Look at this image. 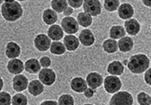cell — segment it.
<instances>
[{"label":"cell","mask_w":151,"mask_h":105,"mask_svg":"<svg viewBox=\"0 0 151 105\" xmlns=\"http://www.w3.org/2000/svg\"><path fill=\"white\" fill-rule=\"evenodd\" d=\"M39 63H40V65L42 67H43V68H47V67H49L51 65V60H50V58L48 57H42V58H41Z\"/></svg>","instance_id":"e575fe53"},{"label":"cell","mask_w":151,"mask_h":105,"mask_svg":"<svg viewBox=\"0 0 151 105\" xmlns=\"http://www.w3.org/2000/svg\"><path fill=\"white\" fill-rule=\"evenodd\" d=\"M134 46V42L129 36H123L117 43V47L122 52H129Z\"/></svg>","instance_id":"ffe728a7"},{"label":"cell","mask_w":151,"mask_h":105,"mask_svg":"<svg viewBox=\"0 0 151 105\" xmlns=\"http://www.w3.org/2000/svg\"><path fill=\"white\" fill-rule=\"evenodd\" d=\"M24 70L30 74H36L41 70V65L39 61L35 58L29 59L24 63Z\"/></svg>","instance_id":"7402d4cb"},{"label":"cell","mask_w":151,"mask_h":105,"mask_svg":"<svg viewBox=\"0 0 151 105\" xmlns=\"http://www.w3.org/2000/svg\"><path fill=\"white\" fill-rule=\"evenodd\" d=\"M3 87H4V81H3V79L1 78V77H0V91H1V90L3 89Z\"/></svg>","instance_id":"60d3db41"},{"label":"cell","mask_w":151,"mask_h":105,"mask_svg":"<svg viewBox=\"0 0 151 105\" xmlns=\"http://www.w3.org/2000/svg\"><path fill=\"white\" fill-rule=\"evenodd\" d=\"M142 3L147 7H150L151 6V0H142Z\"/></svg>","instance_id":"ab89813d"},{"label":"cell","mask_w":151,"mask_h":105,"mask_svg":"<svg viewBox=\"0 0 151 105\" xmlns=\"http://www.w3.org/2000/svg\"><path fill=\"white\" fill-rule=\"evenodd\" d=\"M125 30L121 25H114L110 30V36L111 39H119L123 36H125Z\"/></svg>","instance_id":"d4e9b609"},{"label":"cell","mask_w":151,"mask_h":105,"mask_svg":"<svg viewBox=\"0 0 151 105\" xmlns=\"http://www.w3.org/2000/svg\"><path fill=\"white\" fill-rule=\"evenodd\" d=\"M110 105H133L132 95L127 91H117L111 98Z\"/></svg>","instance_id":"3957f363"},{"label":"cell","mask_w":151,"mask_h":105,"mask_svg":"<svg viewBox=\"0 0 151 105\" xmlns=\"http://www.w3.org/2000/svg\"><path fill=\"white\" fill-rule=\"evenodd\" d=\"M104 5L107 12H112L117 10L120 4L119 0H104Z\"/></svg>","instance_id":"f1b7e54d"},{"label":"cell","mask_w":151,"mask_h":105,"mask_svg":"<svg viewBox=\"0 0 151 105\" xmlns=\"http://www.w3.org/2000/svg\"><path fill=\"white\" fill-rule=\"evenodd\" d=\"M82 5L84 12L88 13L92 17L100 15L102 11V5L99 0H84Z\"/></svg>","instance_id":"277c9868"},{"label":"cell","mask_w":151,"mask_h":105,"mask_svg":"<svg viewBox=\"0 0 151 105\" xmlns=\"http://www.w3.org/2000/svg\"><path fill=\"white\" fill-rule=\"evenodd\" d=\"M70 86H71V89L77 93L84 92L85 90L87 88V84H86V80H84L82 77H80L73 78L70 82Z\"/></svg>","instance_id":"e0dca14e"},{"label":"cell","mask_w":151,"mask_h":105,"mask_svg":"<svg viewBox=\"0 0 151 105\" xmlns=\"http://www.w3.org/2000/svg\"><path fill=\"white\" fill-rule=\"evenodd\" d=\"M103 49L105 52L109 54H112L117 51L118 47H117V42L114 39H107L103 43Z\"/></svg>","instance_id":"4316f807"},{"label":"cell","mask_w":151,"mask_h":105,"mask_svg":"<svg viewBox=\"0 0 151 105\" xmlns=\"http://www.w3.org/2000/svg\"><path fill=\"white\" fill-rule=\"evenodd\" d=\"M4 2H14V1H16V0H4Z\"/></svg>","instance_id":"7bdbcfd3"},{"label":"cell","mask_w":151,"mask_h":105,"mask_svg":"<svg viewBox=\"0 0 151 105\" xmlns=\"http://www.w3.org/2000/svg\"><path fill=\"white\" fill-rule=\"evenodd\" d=\"M84 105H93V104H84Z\"/></svg>","instance_id":"bcb514c9"},{"label":"cell","mask_w":151,"mask_h":105,"mask_svg":"<svg viewBox=\"0 0 151 105\" xmlns=\"http://www.w3.org/2000/svg\"><path fill=\"white\" fill-rule=\"evenodd\" d=\"M145 72H146V73H145V75H144V80H145L146 83H148L149 85H150L151 84V79H150L151 70H150V69L149 68V69L146 70Z\"/></svg>","instance_id":"8d00e7d4"},{"label":"cell","mask_w":151,"mask_h":105,"mask_svg":"<svg viewBox=\"0 0 151 105\" xmlns=\"http://www.w3.org/2000/svg\"><path fill=\"white\" fill-rule=\"evenodd\" d=\"M77 22L82 27H88L93 23V18L86 12H81L77 17Z\"/></svg>","instance_id":"cb8c5ba5"},{"label":"cell","mask_w":151,"mask_h":105,"mask_svg":"<svg viewBox=\"0 0 151 105\" xmlns=\"http://www.w3.org/2000/svg\"><path fill=\"white\" fill-rule=\"evenodd\" d=\"M141 26L139 22L135 18H129L124 23L125 32L130 36H136L139 33Z\"/></svg>","instance_id":"7c38bea8"},{"label":"cell","mask_w":151,"mask_h":105,"mask_svg":"<svg viewBox=\"0 0 151 105\" xmlns=\"http://www.w3.org/2000/svg\"><path fill=\"white\" fill-rule=\"evenodd\" d=\"M124 70V67L119 61H113L111 63H109L107 67V71L109 74L112 76H121L123 75Z\"/></svg>","instance_id":"44dd1931"},{"label":"cell","mask_w":151,"mask_h":105,"mask_svg":"<svg viewBox=\"0 0 151 105\" xmlns=\"http://www.w3.org/2000/svg\"><path fill=\"white\" fill-rule=\"evenodd\" d=\"M20 53H21V48L17 43L9 42L7 44L5 49V54L8 58H17L20 56Z\"/></svg>","instance_id":"5bb4252c"},{"label":"cell","mask_w":151,"mask_h":105,"mask_svg":"<svg viewBox=\"0 0 151 105\" xmlns=\"http://www.w3.org/2000/svg\"><path fill=\"white\" fill-rule=\"evenodd\" d=\"M58 105H74L73 97L71 95H68V94L61 95L59 97Z\"/></svg>","instance_id":"4dcf8cb0"},{"label":"cell","mask_w":151,"mask_h":105,"mask_svg":"<svg viewBox=\"0 0 151 105\" xmlns=\"http://www.w3.org/2000/svg\"><path fill=\"white\" fill-rule=\"evenodd\" d=\"M68 6L67 0H52L51 1V7L53 11L57 13H62L67 7Z\"/></svg>","instance_id":"484cf974"},{"label":"cell","mask_w":151,"mask_h":105,"mask_svg":"<svg viewBox=\"0 0 151 105\" xmlns=\"http://www.w3.org/2000/svg\"><path fill=\"white\" fill-rule=\"evenodd\" d=\"M50 51L54 55H62L66 52V48L61 42L55 41L50 45Z\"/></svg>","instance_id":"83f0119b"},{"label":"cell","mask_w":151,"mask_h":105,"mask_svg":"<svg viewBox=\"0 0 151 105\" xmlns=\"http://www.w3.org/2000/svg\"><path fill=\"white\" fill-rule=\"evenodd\" d=\"M103 77L99 73L97 72H91L87 75L86 82V84L93 90H96L99 87H100L103 83Z\"/></svg>","instance_id":"9c48e42d"},{"label":"cell","mask_w":151,"mask_h":105,"mask_svg":"<svg viewBox=\"0 0 151 105\" xmlns=\"http://www.w3.org/2000/svg\"><path fill=\"white\" fill-rule=\"evenodd\" d=\"M28 84H29V80L23 75L18 74L15 76L13 78V82H12L13 89L17 92H22L28 88Z\"/></svg>","instance_id":"30bf717a"},{"label":"cell","mask_w":151,"mask_h":105,"mask_svg":"<svg viewBox=\"0 0 151 105\" xmlns=\"http://www.w3.org/2000/svg\"><path fill=\"white\" fill-rule=\"evenodd\" d=\"M63 43L66 50L69 51H74L80 46L79 39L73 35H67L66 36H64Z\"/></svg>","instance_id":"2e32d148"},{"label":"cell","mask_w":151,"mask_h":105,"mask_svg":"<svg viewBox=\"0 0 151 105\" xmlns=\"http://www.w3.org/2000/svg\"><path fill=\"white\" fill-rule=\"evenodd\" d=\"M23 8L19 2H4L1 6V14L8 22L17 21L23 16Z\"/></svg>","instance_id":"6da1fadb"},{"label":"cell","mask_w":151,"mask_h":105,"mask_svg":"<svg viewBox=\"0 0 151 105\" xmlns=\"http://www.w3.org/2000/svg\"><path fill=\"white\" fill-rule=\"evenodd\" d=\"M58 19L56 12L51 9H46L42 13V20L47 25H52L56 23Z\"/></svg>","instance_id":"603a6c76"},{"label":"cell","mask_w":151,"mask_h":105,"mask_svg":"<svg viewBox=\"0 0 151 105\" xmlns=\"http://www.w3.org/2000/svg\"><path fill=\"white\" fill-rule=\"evenodd\" d=\"M29 92L33 96H38L44 91L43 84L38 80H32L28 84Z\"/></svg>","instance_id":"d6986e66"},{"label":"cell","mask_w":151,"mask_h":105,"mask_svg":"<svg viewBox=\"0 0 151 105\" xmlns=\"http://www.w3.org/2000/svg\"><path fill=\"white\" fill-rule=\"evenodd\" d=\"M137 102L140 105H150L151 97L145 92H140L137 95Z\"/></svg>","instance_id":"1f68e13d"},{"label":"cell","mask_w":151,"mask_h":105,"mask_svg":"<svg viewBox=\"0 0 151 105\" xmlns=\"http://www.w3.org/2000/svg\"><path fill=\"white\" fill-rule=\"evenodd\" d=\"M118 16L120 18L124 20H128L131 18L134 15V8L132 7L131 4L124 3L118 6Z\"/></svg>","instance_id":"8fae6325"},{"label":"cell","mask_w":151,"mask_h":105,"mask_svg":"<svg viewBox=\"0 0 151 105\" xmlns=\"http://www.w3.org/2000/svg\"><path fill=\"white\" fill-rule=\"evenodd\" d=\"M127 63H128V60H124V62L122 63L123 65H127Z\"/></svg>","instance_id":"b9f144b4"},{"label":"cell","mask_w":151,"mask_h":105,"mask_svg":"<svg viewBox=\"0 0 151 105\" xmlns=\"http://www.w3.org/2000/svg\"><path fill=\"white\" fill-rule=\"evenodd\" d=\"M104 86L106 92L110 94L116 93L122 88V82L116 76H108L105 78Z\"/></svg>","instance_id":"5b68a950"},{"label":"cell","mask_w":151,"mask_h":105,"mask_svg":"<svg viewBox=\"0 0 151 105\" xmlns=\"http://www.w3.org/2000/svg\"><path fill=\"white\" fill-rule=\"evenodd\" d=\"M12 104V96L11 95L5 91L0 92V105Z\"/></svg>","instance_id":"d6a6232c"},{"label":"cell","mask_w":151,"mask_h":105,"mask_svg":"<svg viewBox=\"0 0 151 105\" xmlns=\"http://www.w3.org/2000/svg\"><path fill=\"white\" fill-rule=\"evenodd\" d=\"M19 2H23V1H26V0H18Z\"/></svg>","instance_id":"f6af8a7d"},{"label":"cell","mask_w":151,"mask_h":105,"mask_svg":"<svg viewBox=\"0 0 151 105\" xmlns=\"http://www.w3.org/2000/svg\"><path fill=\"white\" fill-rule=\"evenodd\" d=\"M79 23L77 20L72 17H65L61 20V28L64 32L68 35H73L79 31Z\"/></svg>","instance_id":"8992f818"},{"label":"cell","mask_w":151,"mask_h":105,"mask_svg":"<svg viewBox=\"0 0 151 105\" xmlns=\"http://www.w3.org/2000/svg\"><path fill=\"white\" fill-rule=\"evenodd\" d=\"M38 77L40 82L42 84L47 85V86H50L52 84H54L55 80H56V74L55 72L51 69L48 68H43L42 70L39 71L38 74Z\"/></svg>","instance_id":"52a82bcc"},{"label":"cell","mask_w":151,"mask_h":105,"mask_svg":"<svg viewBox=\"0 0 151 105\" xmlns=\"http://www.w3.org/2000/svg\"><path fill=\"white\" fill-rule=\"evenodd\" d=\"M64 35V31L60 25H51L47 30V36L54 41H59Z\"/></svg>","instance_id":"ac0fdd59"},{"label":"cell","mask_w":151,"mask_h":105,"mask_svg":"<svg viewBox=\"0 0 151 105\" xmlns=\"http://www.w3.org/2000/svg\"><path fill=\"white\" fill-rule=\"evenodd\" d=\"M3 2H4V0H0V4H3Z\"/></svg>","instance_id":"ee69618b"},{"label":"cell","mask_w":151,"mask_h":105,"mask_svg":"<svg viewBox=\"0 0 151 105\" xmlns=\"http://www.w3.org/2000/svg\"><path fill=\"white\" fill-rule=\"evenodd\" d=\"M63 13H64V15H65L66 17H70V15H72V14L73 13V9L69 7V6H68L67 9L63 12Z\"/></svg>","instance_id":"74e56055"},{"label":"cell","mask_w":151,"mask_h":105,"mask_svg":"<svg viewBox=\"0 0 151 105\" xmlns=\"http://www.w3.org/2000/svg\"><path fill=\"white\" fill-rule=\"evenodd\" d=\"M40 105H58V103L55 101H44Z\"/></svg>","instance_id":"f35d334b"},{"label":"cell","mask_w":151,"mask_h":105,"mask_svg":"<svg viewBox=\"0 0 151 105\" xmlns=\"http://www.w3.org/2000/svg\"><path fill=\"white\" fill-rule=\"evenodd\" d=\"M34 44L39 51H47L51 45V39L45 34H39L35 36Z\"/></svg>","instance_id":"ba28073f"},{"label":"cell","mask_w":151,"mask_h":105,"mask_svg":"<svg viewBox=\"0 0 151 105\" xmlns=\"http://www.w3.org/2000/svg\"><path fill=\"white\" fill-rule=\"evenodd\" d=\"M94 90L93 89H91V88H86V90H85V91H84V95H85V96L86 97V98H91V97H93V95H94Z\"/></svg>","instance_id":"d590c367"},{"label":"cell","mask_w":151,"mask_h":105,"mask_svg":"<svg viewBox=\"0 0 151 105\" xmlns=\"http://www.w3.org/2000/svg\"><path fill=\"white\" fill-rule=\"evenodd\" d=\"M79 41L84 46H91L95 42V37L90 30H83L79 36Z\"/></svg>","instance_id":"9a60e30c"},{"label":"cell","mask_w":151,"mask_h":105,"mask_svg":"<svg viewBox=\"0 0 151 105\" xmlns=\"http://www.w3.org/2000/svg\"><path fill=\"white\" fill-rule=\"evenodd\" d=\"M67 1H68V4L69 5V7L78 9L81 7L84 0H67Z\"/></svg>","instance_id":"836d02e7"},{"label":"cell","mask_w":151,"mask_h":105,"mask_svg":"<svg viewBox=\"0 0 151 105\" xmlns=\"http://www.w3.org/2000/svg\"><path fill=\"white\" fill-rule=\"evenodd\" d=\"M150 58L143 54H137L132 56L128 60L127 67L129 70L133 74H141L145 72L150 68Z\"/></svg>","instance_id":"7a4b0ae2"},{"label":"cell","mask_w":151,"mask_h":105,"mask_svg":"<svg viewBox=\"0 0 151 105\" xmlns=\"http://www.w3.org/2000/svg\"><path fill=\"white\" fill-rule=\"evenodd\" d=\"M12 104L13 105H27L28 99L23 94H16L12 98Z\"/></svg>","instance_id":"f546056e"},{"label":"cell","mask_w":151,"mask_h":105,"mask_svg":"<svg viewBox=\"0 0 151 105\" xmlns=\"http://www.w3.org/2000/svg\"><path fill=\"white\" fill-rule=\"evenodd\" d=\"M7 69L10 73L14 75H18L22 73L24 70V64L22 62V60L17 58L12 59L9 61L7 64Z\"/></svg>","instance_id":"4fadbf2b"}]
</instances>
